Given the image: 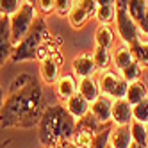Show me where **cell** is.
Wrapping results in <instances>:
<instances>
[{"label": "cell", "mask_w": 148, "mask_h": 148, "mask_svg": "<svg viewBox=\"0 0 148 148\" xmlns=\"http://www.w3.org/2000/svg\"><path fill=\"white\" fill-rule=\"evenodd\" d=\"M38 18V11H36V5L30 2V0H25L22 4V7L9 18V25H11V36H13V43L14 47L22 41L27 32L32 27L34 20Z\"/></svg>", "instance_id": "4"}, {"label": "cell", "mask_w": 148, "mask_h": 148, "mask_svg": "<svg viewBox=\"0 0 148 148\" xmlns=\"http://www.w3.org/2000/svg\"><path fill=\"white\" fill-rule=\"evenodd\" d=\"M95 18L98 20L100 25H109L116 18V5H98Z\"/></svg>", "instance_id": "24"}, {"label": "cell", "mask_w": 148, "mask_h": 148, "mask_svg": "<svg viewBox=\"0 0 148 148\" xmlns=\"http://www.w3.org/2000/svg\"><path fill=\"white\" fill-rule=\"evenodd\" d=\"M146 9H148V0H129L127 2V11L137 23L143 20Z\"/></svg>", "instance_id": "21"}, {"label": "cell", "mask_w": 148, "mask_h": 148, "mask_svg": "<svg viewBox=\"0 0 148 148\" xmlns=\"http://www.w3.org/2000/svg\"><path fill=\"white\" fill-rule=\"evenodd\" d=\"M93 59H95V64H97L98 70H107L109 64L112 62V54L109 48H100V47H95L93 52Z\"/></svg>", "instance_id": "23"}, {"label": "cell", "mask_w": 148, "mask_h": 148, "mask_svg": "<svg viewBox=\"0 0 148 148\" xmlns=\"http://www.w3.org/2000/svg\"><path fill=\"white\" fill-rule=\"evenodd\" d=\"M98 88H100V95H105L112 100L118 98H125L127 95V88H129V82H127L120 71H112V70H100L98 73Z\"/></svg>", "instance_id": "5"}, {"label": "cell", "mask_w": 148, "mask_h": 148, "mask_svg": "<svg viewBox=\"0 0 148 148\" xmlns=\"http://www.w3.org/2000/svg\"><path fill=\"white\" fill-rule=\"evenodd\" d=\"M50 39H52V34L48 30L47 20H45V16L38 14V18L34 20L30 30L27 32V36L14 47L13 56H11V62H23V61L38 59L39 48L45 43H48Z\"/></svg>", "instance_id": "3"}, {"label": "cell", "mask_w": 148, "mask_h": 148, "mask_svg": "<svg viewBox=\"0 0 148 148\" xmlns=\"http://www.w3.org/2000/svg\"><path fill=\"white\" fill-rule=\"evenodd\" d=\"M107 148H111V146H107Z\"/></svg>", "instance_id": "39"}, {"label": "cell", "mask_w": 148, "mask_h": 148, "mask_svg": "<svg viewBox=\"0 0 148 148\" xmlns=\"http://www.w3.org/2000/svg\"><path fill=\"white\" fill-rule=\"evenodd\" d=\"M25 0H0V16H7L11 18Z\"/></svg>", "instance_id": "26"}, {"label": "cell", "mask_w": 148, "mask_h": 148, "mask_svg": "<svg viewBox=\"0 0 148 148\" xmlns=\"http://www.w3.org/2000/svg\"><path fill=\"white\" fill-rule=\"evenodd\" d=\"M54 86H56V95L62 102H66L77 93V80L73 75H61Z\"/></svg>", "instance_id": "16"}, {"label": "cell", "mask_w": 148, "mask_h": 148, "mask_svg": "<svg viewBox=\"0 0 148 148\" xmlns=\"http://www.w3.org/2000/svg\"><path fill=\"white\" fill-rule=\"evenodd\" d=\"M4 100H5V93H4V89L0 88V111H2V105H4Z\"/></svg>", "instance_id": "35"}, {"label": "cell", "mask_w": 148, "mask_h": 148, "mask_svg": "<svg viewBox=\"0 0 148 148\" xmlns=\"http://www.w3.org/2000/svg\"><path fill=\"white\" fill-rule=\"evenodd\" d=\"M146 148H148V123H146Z\"/></svg>", "instance_id": "38"}, {"label": "cell", "mask_w": 148, "mask_h": 148, "mask_svg": "<svg viewBox=\"0 0 148 148\" xmlns=\"http://www.w3.org/2000/svg\"><path fill=\"white\" fill-rule=\"evenodd\" d=\"M71 68L77 73V77L84 79V77H93V73L97 71V64L91 54H79L75 59L71 61Z\"/></svg>", "instance_id": "12"}, {"label": "cell", "mask_w": 148, "mask_h": 148, "mask_svg": "<svg viewBox=\"0 0 148 148\" xmlns=\"http://www.w3.org/2000/svg\"><path fill=\"white\" fill-rule=\"evenodd\" d=\"M134 61L136 59H134L130 45L125 43V41H120V45L116 47L114 54H112V64H114L116 71H123L127 66H130Z\"/></svg>", "instance_id": "13"}, {"label": "cell", "mask_w": 148, "mask_h": 148, "mask_svg": "<svg viewBox=\"0 0 148 148\" xmlns=\"http://www.w3.org/2000/svg\"><path fill=\"white\" fill-rule=\"evenodd\" d=\"M127 2H129V0H114L116 7H127Z\"/></svg>", "instance_id": "34"}, {"label": "cell", "mask_w": 148, "mask_h": 148, "mask_svg": "<svg viewBox=\"0 0 148 148\" xmlns=\"http://www.w3.org/2000/svg\"><path fill=\"white\" fill-rule=\"evenodd\" d=\"M134 120L141 121V123H148V98L134 105Z\"/></svg>", "instance_id": "28"}, {"label": "cell", "mask_w": 148, "mask_h": 148, "mask_svg": "<svg viewBox=\"0 0 148 148\" xmlns=\"http://www.w3.org/2000/svg\"><path fill=\"white\" fill-rule=\"evenodd\" d=\"M61 66H62V57L59 52L41 59L39 61V75L43 79V82L48 84V86L56 84L61 77Z\"/></svg>", "instance_id": "8"}, {"label": "cell", "mask_w": 148, "mask_h": 148, "mask_svg": "<svg viewBox=\"0 0 148 148\" xmlns=\"http://www.w3.org/2000/svg\"><path fill=\"white\" fill-rule=\"evenodd\" d=\"M77 91L86 98L89 103H93L100 97V88H98V80L95 77H84V79H79L77 82Z\"/></svg>", "instance_id": "17"}, {"label": "cell", "mask_w": 148, "mask_h": 148, "mask_svg": "<svg viewBox=\"0 0 148 148\" xmlns=\"http://www.w3.org/2000/svg\"><path fill=\"white\" fill-rule=\"evenodd\" d=\"M64 107L68 109V112L73 116L75 120H80V118H84L88 112H89V107H91V103L82 97V95L77 91L75 95H73L71 98H68L66 100V105Z\"/></svg>", "instance_id": "15"}, {"label": "cell", "mask_w": 148, "mask_h": 148, "mask_svg": "<svg viewBox=\"0 0 148 148\" xmlns=\"http://www.w3.org/2000/svg\"><path fill=\"white\" fill-rule=\"evenodd\" d=\"M125 98L129 100L132 105H137L139 102H143L145 98H148V88L143 84V80L129 82V88H127V95H125Z\"/></svg>", "instance_id": "18"}, {"label": "cell", "mask_w": 148, "mask_h": 148, "mask_svg": "<svg viewBox=\"0 0 148 148\" xmlns=\"http://www.w3.org/2000/svg\"><path fill=\"white\" fill-rule=\"evenodd\" d=\"M111 120H112L114 125H130V121L134 120V105L127 98L114 100Z\"/></svg>", "instance_id": "10"}, {"label": "cell", "mask_w": 148, "mask_h": 148, "mask_svg": "<svg viewBox=\"0 0 148 148\" xmlns=\"http://www.w3.org/2000/svg\"><path fill=\"white\" fill-rule=\"evenodd\" d=\"M143 66L139 64L137 61H134L130 66H127L123 71H120L121 73V77L127 80V82H136V80H141V77H143Z\"/></svg>", "instance_id": "25"}, {"label": "cell", "mask_w": 148, "mask_h": 148, "mask_svg": "<svg viewBox=\"0 0 148 148\" xmlns=\"http://www.w3.org/2000/svg\"><path fill=\"white\" fill-rule=\"evenodd\" d=\"M14 50L13 36H11V25L7 16H0V68L5 64V61H11Z\"/></svg>", "instance_id": "9"}, {"label": "cell", "mask_w": 148, "mask_h": 148, "mask_svg": "<svg viewBox=\"0 0 148 148\" xmlns=\"http://www.w3.org/2000/svg\"><path fill=\"white\" fill-rule=\"evenodd\" d=\"M132 48V54H134V59L139 62L143 68L148 66V41H143V39H137L130 45Z\"/></svg>", "instance_id": "20"}, {"label": "cell", "mask_w": 148, "mask_h": 148, "mask_svg": "<svg viewBox=\"0 0 148 148\" xmlns=\"http://www.w3.org/2000/svg\"><path fill=\"white\" fill-rule=\"evenodd\" d=\"M75 0H56V13L59 16H68Z\"/></svg>", "instance_id": "29"}, {"label": "cell", "mask_w": 148, "mask_h": 148, "mask_svg": "<svg viewBox=\"0 0 148 148\" xmlns=\"http://www.w3.org/2000/svg\"><path fill=\"white\" fill-rule=\"evenodd\" d=\"M116 29H118V34L121 38V41L132 45L134 41L141 39V32H139V25L137 22L129 14L127 7H116Z\"/></svg>", "instance_id": "6"}, {"label": "cell", "mask_w": 148, "mask_h": 148, "mask_svg": "<svg viewBox=\"0 0 148 148\" xmlns=\"http://www.w3.org/2000/svg\"><path fill=\"white\" fill-rule=\"evenodd\" d=\"M13 143V139H5V141H2V143H0V148H5L7 145H11Z\"/></svg>", "instance_id": "36"}, {"label": "cell", "mask_w": 148, "mask_h": 148, "mask_svg": "<svg viewBox=\"0 0 148 148\" xmlns=\"http://www.w3.org/2000/svg\"><path fill=\"white\" fill-rule=\"evenodd\" d=\"M77 127V120L64 105H47L38 123V137L45 148H56L70 141Z\"/></svg>", "instance_id": "2"}, {"label": "cell", "mask_w": 148, "mask_h": 148, "mask_svg": "<svg viewBox=\"0 0 148 148\" xmlns=\"http://www.w3.org/2000/svg\"><path fill=\"white\" fill-rule=\"evenodd\" d=\"M139 32H141V39L143 41H148V9H146V13H145V16H143V20L139 23Z\"/></svg>", "instance_id": "30"}, {"label": "cell", "mask_w": 148, "mask_h": 148, "mask_svg": "<svg viewBox=\"0 0 148 148\" xmlns=\"http://www.w3.org/2000/svg\"><path fill=\"white\" fill-rule=\"evenodd\" d=\"M45 111L43 88L32 73H20L7 88L0 111L2 129H34Z\"/></svg>", "instance_id": "1"}, {"label": "cell", "mask_w": 148, "mask_h": 148, "mask_svg": "<svg viewBox=\"0 0 148 148\" xmlns=\"http://www.w3.org/2000/svg\"><path fill=\"white\" fill-rule=\"evenodd\" d=\"M112 98L109 97H105V95H100V97L95 100L91 103V107H89V112L97 118L98 121L102 123H111V114H112Z\"/></svg>", "instance_id": "11"}, {"label": "cell", "mask_w": 148, "mask_h": 148, "mask_svg": "<svg viewBox=\"0 0 148 148\" xmlns=\"http://www.w3.org/2000/svg\"><path fill=\"white\" fill-rule=\"evenodd\" d=\"M132 134L129 125H114L111 132L109 146L111 148H130L132 146Z\"/></svg>", "instance_id": "14"}, {"label": "cell", "mask_w": 148, "mask_h": 148, "mask_svg": "<svg viewBox=\"0 0 148 148\" xmlns=\"http://www.w3.org/2000/svg\"><path fill=\"white\" fill-rule=\"evenodd\" d=\"M32 4L36 5L39 16H48L56 13V0H32Z\"/></svg>", "instance_id": "27"}, {"label": "cell", "mask_w": 148, "mask_h": 148, "mask_svg": "<svg viewBox=\"0 0 148 148\" xmlns=\"http://www.w3.org/2000/svg\"><path fill=\"white\" fill-rule=\"evenodd\" d=\"M56 148H77L75 145H73L71 141H64V143H61L59 146H56Z\"/></svg>", "instance_id": "32"}, {"label": "cell", "mask_w": 148, "mask_h": 148, "mask_svg": "<svg viewBox=\"0 0 148 148\" xmlns=\"http://www.w3.org/2000/svg\"><path fill=\"white\" fill-rule=\"evenodd\" d=\"M130 134H132V141L139 146H146V123H141L137 120L130 121Z\"/></svg>", "instance_id": "22"}, {"label": "cell", "mask_w": 148, "mask_h": 148, "mask_svg": "<svg viewBox=\"0 0 148 148\" xmlns=\"http://www.w3.org/2000/svg\"><path fill=\"white\" fill-rule=\"evenodd\" d=\"M97 4L98 5H116L114 0H97Z\"/></svg>", "instance_id": "33"}, {"label": "cell", "mask_w": 148, "mask_h": 148, "mask_svg": "<svg viewBox=\"0 0 148 148\" xmlns=\"http://www.w3.org/2000/svg\"><path fill=\"white\" fill-rule=\"evenodd\" d=\"M141 80H143V84H145V86L148 88V66L143 70V77H141Z\"/></svg>", "instance_id": "31"}, {"label": "cell", "mask_w": 148, "mask_h": 148, "mask_svg": "<svg viewBox=\"0 0 148 148\" xmlns=\"http://www.w3.org/2000/svg\"><path fill=\"white\" fill-rule=\"evenodd\" d=\"M130 148H146V146H139V145H136V143H132V146Z\"/></svg>", "instance_id": "37"}, {"label": "cell", "mask_w": 148, "mask_h": 148, "mask_svg": "<svg viewBox=\"0 0 148 148\" xmlns=\"http://www.w3.org/2000/svg\"><path fill=\"white\" fill-rule=\"evenodd\" d=\"M97 0H75L73 2V7L68 14V22L73 29H82L86 27V23L91 18H95V13H97Z\"/></svg>", "instance_id": "7"}, {"label": "cell", "mask_w": 148, "mask_h": 148, "mask_svg": "<svg viewBox=\"0 0 148 148\" xmlns=\"http://www.w3.org/2000/svg\"><path fill=\"white\" fill-rule=\"evenodd\" d=\"M114 43V30L111 25H98L97 32H95V47L100 48H111Z\"/></svg>", "instance_id": "19"}]
</instances>
